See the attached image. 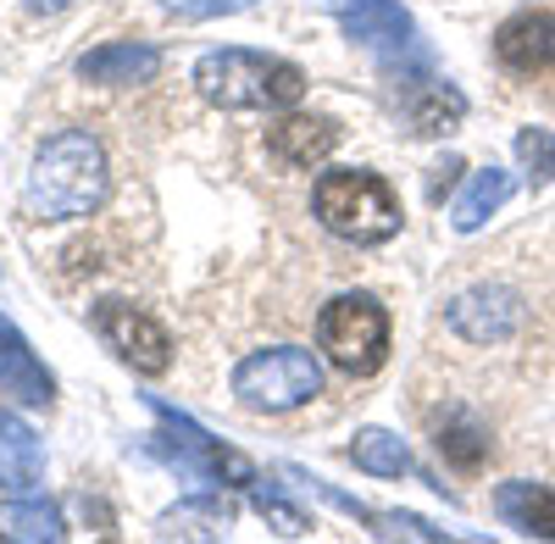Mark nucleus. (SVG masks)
<instances>
[{
  "label": "nucleus",
  "mask_w": 555,
  "mask_h": 544,
  "mask_svg": "<svg viewBox=\"0 0 555 544\" xmlns=\"http://www.w3.org/2000/svg\"><path fill=\"white\" fill-rule=\"evenodd\" d=\"M106 190H112V172H106L101 140L83 128H62L34 156V172L23 184V211L34 222H73V217L95 211Z\"/></svg>",
  "instance_id": "obj_1"
},
{
  "label": "nucleus",
  "mask_w": 555,
  "mask_h": 544,
  "mask_svg": "<svg viewBox=\"0 0 555 544\" xmlns=\"http://www.w3.org/2000/svg\"><path fill=\"white\" fill-rule=\"evenodd\" d=\"M195 89L222 112H267V106H295L306 95V73L284 56L228 44V51H206L195 62Z\"/></svg>",
  "instance_id": "obj_2"
},
{
  "label": "nucleus",
  "mask_w": 555,
  "mask_h": 544,
  "mask_svg": "<svg viewBox=\"0 0 555 544\" xmlns=\"http://www.w3.org/2000/svg\"><path fill=\"white\" fill-rule=\"evenodd\" d=\"M317 222L328 234L350 239V245H384L400 229V200L378 172L366 167H345V172H322L317 178Z\"/></svg>",
  "instance_id": "obj_3"
},
{
  "label": "nucleus",
  "mask_w": 555,
  "mask_h": 544,
  "mask_svg": "<svg viewBox=\"0 0 555 544\" xmlns=\"http://www.w3.org/2000/svg\"><path fill=\"white\" fill-rule=\"evenodd\" d=\"M317 345L350 378H373L389 355V311L373 295H334L317 311Z\"/></svg>",
  "instance_id": "obj_4"
},
{
  "label": "nucleus",
  "mask_w": 555,
  "mask_h": 544,
  "mask_svg": "<svg viewBox=\"0 0 555 544\" xmlns=\"http://www.w3.org/2000/svg\"><path fill=\"white\" fill-rule=\"evenodd\" d=\"M322 394V367L300 345L256 350L234 367V400L245 412H295V405Z\"/></svg>",
  "instance_id": "obj_5"
},
{
  "label": "nucleus",
  "mask_w": 555,
  "mask_h": 544,
  "mask_svg": "<svg viewBox=\"0 0 555 544\" xmlns=\"http://www.w3.org/2000/svg\"><path fill=\"white\" fill-rule=\"evenodd\" d=\"M151 412H156V423H162L156 450H162L178 472H190V478H234V483H250V478H256L240 450H228L222 439H211L195 417H183L178 405H167V400L151 394Z\"/></svg>",
  "instance_id": "obj_6"
},
{
  "label": "nucleus",
  "mask_w": 555,
  "mask_h": 544,
  "mask_svg": "<svg viewBox=\"0 0 555 544\" xmlns=\"http://www.w3.org/2000/svg\"><path fill=\"white\" fill-rule=\"evenodd\" d=\"M95 334L106 339V350H117V361H128V367L145 373V378H156V373L172 367L167 328L156 323L151 311H139L128 300H101L95 306Z\"/></svg>",
  "instance_id": "obj_7"
},
{
  "label": "nucleus",
  "mask_w": 555,
  "mask_h": 544,
  "mask_svg": "<svg viewBox=\"0 0 555 544\" xmlns=\"http://www.w3.org/2000/svg\"><path fill=\"white\" fill-rule=\"evenodd\" d=\"M444 328L461 334L467 345H500L522 328V300L512 289H494V284L467 289L444 306Z\"/></svg>",
  "instance_id": "obj_8"
},
{
  "label": "nucleus",
  "mask_w": 555,
  "mask_h": 544,
  "mask_svg": "<svg viewBox=\"0 0 555 544\" xmlns=\"http://www.w3.org/2000/svg\"><path fill=\"white\" fill-rule=\"evenodd\" d=\"M339 28L356 39V44H373V51H405L411 44V17L400 0H322Z\"/></svg>",
  "instance_id": "obj_9"
},
{
  "label": "nucleus",
  "mask_w": 555,
  "mask_h": 544,
  "mask_svg": "<svg viewBox=\"0 0 555 544\" xmlns=\"http://www.w3.org/2000/svg\"><path fill=\"white\" fill-rule=\"evenodd\" d=\"M162 73V51L145 39H112L101 51L78 56V78L83 83H106V89H122V83H151Z\"/></svg>",
  "instance_id": "obj_10"
},
{
  "label": "nucleus",
  "mask_w": 555,
  "mask_h": 544,
  "mask_svg": "<svg viewBox=\"0 0 555 544\" xmlns=\"http://www.w3.org/2000/svg\"><path fill=\"white\" fill-rule=\"evenodd\" d=\"M339 145V122L334 117H278L267 128V151L272 161H284V167H317V161H328Z\"/></svg>",
  "instance_id": "obj_11"
},
{
  "label": "nucleus",
  "mask_w": 555,
  "mask_h": 544,
  "mask_svg": "<svg viewBox=\"0 0 555 544\" xmlns=\"http://www.w3.org/2000/svg\"><path fill=\"white\" fill-rule=\"evenodd\" d=\"M494 56L512 73H544L555 67V17L550 12H517L512 23H500Z\"/></svg>",
  "instance_id": "obj_12"
},
{
  "label": "nucleus",
  "mask_w": 555,
  "mask_h": 544,
  "mask_svg": "<svg viewBox=\"0 0 555 544\" xmlns=\"http://www.w3.org/2000/svg\"><path fill=\"white\" fill-rule=\"evenodd\" d=\"M0 389L17 394L23 405H44V400L56 394L51 373L39 367V355L28 350V339L17 334L12 316H0Z\"/></svg>",
  "instance_id": "obj_13"
},
{
  "label": "nucleus",
  "mask_w": 555,
  "mask_h": 544,
  "mask_svg": "<svg viewBox=\"0 0 555 544\" xmlns=\"http://www.w3.org/2000/svg\"><path fill=\"white\" fill-rule=\"evenodd\" d=\"M494 517L505 528H517L528 539H555V489L544 483H528V478H512L494 489Z\"/></svg>",
  "instance_id": "obj_14"
},
{
  "label": "nucleus",
  "mask_w": 555,
  "mask_h": 544,
  "mask_svg": "<svg viewBox=\"0 0 555 544\" xmlns=\"http://www.w3.org/2000/svg\"><path fill=\"white\" fill-rule=\"evenodd\" d=\"M512 190H517V178L505 172V167H483V172H473L467 178V190L455 195V206H450V222H455V234H473V229H483V222L512 200Z\"/></svg>",
  "instance_id": "obj_15"
},
{
  "label": "nucleus",
  "mask_w": 555,
  "mask_h": 544,
  "mask_svg": "<svg viewBox=\"0 0 555 544\" xmlns=\"http://www.w3.org/2000/svg\"><path fill=\"white\" fill-rule=\"evenodd\" d=\"M44 478V450H39V433L12 417V412H0V489H28Z\"/></svg>",
  "instance_id": "obj_16"
},
{
  "label": "nucleus",
  "mask_w": 555,
  "mask_h": 544,
  "mask_svg": "<svg viewBox=\"0 0 555 544\" xmlns=\"http://www.w3.org/2000/svg\"><path fill=\"white\" fill-rule=\"evenodd\" d=\"M0 539L56 544V539H67V522L51 501H12V506H0Z\"/></svg>",
  "instance_id": "obj_17"
},
{
  "label": "nucleus",
  "mask_w": 555,
  "mask_h": 544,
  "mask_svg": "<svg viewBox=\"0 0 555 544\" xmlns=\"http://www.w3.org/2000/svg\"><path fill=\"white\" fill-rule=\"evenodd\" d=\"M461 112V95L455 89H444L439 78H423V83H411L405 89V117H411V133H444Z\"/></svg>",
  "instance_id": "obj_18"
},
{
  "label": "nucleus",
  "mask_w": 555,
  "mask_h": 544,
  "mask_svg": "<svg viewBox=\"0 0 555 544\" xmlns=\"http://www.w3.org/2000/svg\"><path fill=\"white\" fill-rule=\"evenodd\" d=\"M350 462L361 472H373V478H405V472H416L405 439H395L389 428H361L356 444H350Z\"/></svg>",
  "instance_id": "obj_19"
},
{
  "label": "nucleus",
  "mask_w": 555,
  "mask_h": 544,
  "mask_svg": "<svg viewBox=\"0 0 555 544\" xmlns=\"http://www.w3.org/2000/svg\"><path fill=\"white\" fill-rule=\"evenodd\" d=\"M434 444L444 450V462H450V467H461V472H478V467H483V456H489V439H483L478 417H473V412H461V405H450V412H444V423H439V439H434Z\"/></svg>",
  "instance_id": "obj_20"
},
{
  "label": "nucleus",
  "mask_w": 555,
  "mask_h": 544,
  "mask_svg": "<svg viewBox=\"0 0 555 544\" xmlns=\"http://www.w3.org/2000/svg\"><path fill=\"white\" fill-rule=\"evenodd\" d=\"M517 156L533 178H555V133L550 128H522L517 133Z\"/></svg>",
  "instance_id": "obj_21"
},
{
  "label": "nucleus",
  "mask_w": 555,
  "mask_h": 544,
  "mask_svg": "<svg viewBox=\"0 0 555 544\" xmlns=\"http://www.w3.org/2000/svg\"><path fill=\"white\" fill-rule=\"evenodd\" d=\"M366 522H378V533H400V539H444V528L423 522V517H411V511H366Z\"/></svg>",
  "instance_id": "obj_22"
},
{
  "label": "nucleus",
  "mask_w": 555,
  "mask_h": 544,
  "mask_svg": "<svg viewBox=\"0 0 555 544\" xmlns=\"http://www.w3.org/2000/svg\"><path fill=\"white\" fill-rule=\"evenodd\" d=\"M256 511H261L267 522H278V533H289V539L311 528V522H306L295 506H284V501H278V494H267V489H256Z\"/></svg>",
  "instance_id": "obj_23"
},
{
  "label": "nucleus",
  "mask_w": 555,
  "mask_h": 544,
  "mask_svg": "<svg viewBox=\"0 0 555 544\" xmlns=\"http://www.w3.org/2000/svg\"><path fill=\"white\" fill-rule=\"evenodd\" d=\"M172 17H222V12H245L250 0H162Z\"/></svg>",
  "instance_id": "obj_24"
},
{
  "label": "nucleus",
  "mask_w": 555,
  "mask_h": 544,
  "mask_svg": "<svg viewBox=\"0 0 555 544\" xmlns=\"http://www.w3.org/2000/svg\"><path fill=\"white\" fill-rule=\"evenodd\" d=\"M34 12H62V7H73V0H28Z\"/></svg>",
  "instance_id": "obj_25"
}]
</instances>
